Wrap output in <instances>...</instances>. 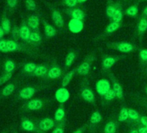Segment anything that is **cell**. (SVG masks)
I'll return each instance as SVG.
<instances>
[{
    "label": "cell",
    "instance_id": "obj_23",
    "mask_svg": "<svg viewBox=\"0 0 147 133\" xmlns=\"http://www.w3.org/2000/svg\"><path fill=\"white\" fill-rule=\"evenodd\" d=\"M76 52L74 51H69L67 53V54L66 55V58H65V68L67 69L69 66L74 63V61L76 60Z\"/></svg>",
    "mask_w": 147,
    "mask_h": 133
},
{
    "label": "cell",
    "instance_id": "obj_54",
    "mask_svg": "<svg viewBox=\"0 0 147 133\" xmlns=\"http://www.w3.org/2000/svg\"><path fill=\"white\" fill-rule=\"evenodd\" d=\"M145 93H146V94H147V86H146V87H145Z\"/></svg>",
    "mask_w": 147,
    "mask_h": 133
},
{
    "label": "cell",
    "instance_id": "obj_1",
    "mask_svg": "<svg viewBox=\"0 0 147 133\" xmlns=\"http://www.w3.org/2000/svg\"><path fill=\"white\" fill-rule=\"evenodd\" d=\"M107 47L109 48L115 49L119 52H121L123 54H129L133 52L136 48L135 46L129 42H107Z\"/></svg>",
    "mask_w": 147,
    "mask_h": 133
},
{
    "label": "cell",
    "instance_id": "obj_41",
    "mask_svg": "<svg viewBox=\"0 0 147 133\" xmlns=\"http://www.w3.org/2000/svg\"><path fill=\"white\" fill-rule=\"evenodd\" d=\"M0 51L3 53H9V48H8V44H7V40L0 39Z\"/></svg>",
    "mask_w": 147,
    "mask_h": 133
},
{
    "label": "cell",
    "instance_id": "obj_20",
    "mask_svg": "<svg viewBox=\"0 0 147 133\" xmlns=\"http://www.w3.org/2000/svg\"><path fill=\"white\" fill-rule=\"evenodd\" d=\"M48 70H49V69H48L47 66H45V65H37L35 71L33 72V74L31 75L36 76V77H43V76L47 75Z\"/></svg>",
    "mask_w": 147,
    "mask_h": 133
},
{
    "label": "cell",
    "instance_id": "obj_10",
    "mask_svg": "<svg viewBox=\"0 0 147 133\" xmlns=\"http://www.w3.org/2000/svg\"><path fill=\"white\" fill-rule=\"evenodd\" d=\"M82 97L84 100H86L88 103L94 104L95 102V96L92 89H90L88 87H83L81 92Z\"/></svg>",
    "mask_w": 147,
    "mask_h": 133
},
{
    "label": "cell",
    "instance_id": "obj_5",
    "mask_svg": "<svg viewBox=\"0 0 147 133\" xmlns=\"http://www.w3.org/2000/svg\"><path fill=\"white\" fill-rule=\"evenodd\" d=\"M68 29L70 32L74 34H78L81 33L83 29H84V23L82 20L79 19H75V18H71L70 21L68 22Z\"/></svg>",
    "mask_w": 147,
    "mask_h": 133
},
{
    "label": "cell",
    "instance_id": "obj_8",
    "mask_svg": "<svg viewBox=\"0 0 147 133\" xmlns=\"http://www.w3.org/2000/svg\"><path fill=\"white\" fill-rule=\"evenodd\" d=\"M55 97L56 99V100L61 104L67 102L70 97V93H69V91L66 88V87H61L59 88L58 90H56L55 92Z\"/></svg>",
    "mask_w": 147,
    "mask_h": 133
},
{
    "label": "cell",
    "instance_id": "obj_39",
    "mask_svg": "<svg viewBox=\"0 0 147 133\" xmlns=\"http://www.w3.org/2000/svg\"><path fill=\"white\" fill-rule=\"evenodd\" d=\"M12 77V73H5L4 75H2L0 76V86H2L3 84H5V82H7L8 81H10Z\"/></svg>",
    "mask_w": 147,
    "mask_h": 133
},
{
    "label": "cell",
    "instance_id": "obj_42",
    "mask_svg": "<svg viewBox=\"0 0 147 133\" xmlns=\"http://www.w3.org/2000/svg\"><path fill=\"white\" fill-rule=\"evenodd\" d=\"M63 4L68 8H75L79 4L78 0H63Z\"/></svg>",
    "mask_w": 147,
    "mask_h": 133
},
{
    "label": "cell",
    "instance_id": "obj_43",
    "mask_svg": "<svg viewBox=\"0 0 147 133\" xmlns=\"http://www.w3.org/2000/svg\"><path fill=\"white\" fill-rule=\"evenodd\" d=\"M138 56L143 61H147V48H142L139 50Z\"/></svg>",
    "mask_w": 147,
    "mask_h": 133
},
{
    "label": "cell",
    "instance_id": "obj_40",
    "mask_svg": "<svg viewBox=\"0 0 147 133\" xmlns=\"http://www.w3.org/2000/svg\"><path fill=\"white\" fill-rule=\"evenodd\" d=\"M128 115H129V118L131 120H138L139 119V114L138 112L134 110V109H128Z\"/></svg>",
    "mask_w": 147,
    "mask_h": 133
},
{
    "label": "cell",
    "instance_id": "obj_46",
    "mask_svg": "<svg viewBox=\"0 0 147 133\" xmlns=\"http://www.w3.org/2000/svg\"><path fill=\"white\" fill-rule=\"evenodd\" d=\"M51 133H64V129L61 127H57Z\"/></svg>",
    "mask_w": 147,
    "mask_h": 133
},
{
    "label": "cell",
    "instance_id": "obj_31",
    "mask_svg": "<svg viewBox=\"0 0 147 133\" xmlns=\"http://www.w3.org/2000/svg\"><path fill=\"white\" fill-rule=\"evenodd\" d=\"M42 37L38 31H32L30 36V42L31 43H38L42 41Z\"/></svg>",
    "mask_w": 147,
    "mask_h": 133
},
{
    "label": "cell",
    "instance_id": "obj_50",
    "mask_svg": "<svg viewBox=\"0 0 147 133\" xmlns=\"http://www.w3.org/2000/svg\"><path fill=\"white\" fill-rule=\"evenodd\" d=\"M142 17H147V5H146V6H145V7L144 8V10H143Z\"/></svg>",
    "mask_w": 147,
    "mask_h": 133
},
{
    "label": "cell",
    "instance_id": "obj_7",
    "mask_svg": "<svg viewBox=\"0 0 147 133\" xmlns=\"http://www.w3.org/2000/svg\"><path fill=\"white\" fill-rule=\"evenodd\" d=\"M66 13L71 17V18H75V19H79L82 21H84L86 18V14L84 11H82L80 8H69L66 10Z\"/></svg>",
    "mask_w": 147,
    "mask_h": 133
},
{
    "label": "cell",
    "instance_id": "obj_37",
    "mask_svg": "<svg viewBox=\"0 0 147 133\" xmlns=\"http://www.w3.org/2000/svg\"><path fill=\"white\" fill-rule=\"evenodd\" d=\"M25 5L29 11H34L36 10V4L35 0H25Z\"/></svg>",
    "mask_w": 147,
    "mask_h": 133
},
{
    "label": "cell",
    "instance_id": "obj_6",
    "mask_svg": "<svg viewBox=\"0 0 147 133\" xmlns=\"http://www.w3.org/2000/svg\"><path fill=\"white\" fill-rule=\"evenodd\" d=\"M51 18L53 20V23L55 24V25L61 30L64 27V18L62 14L60 12V11H58L57 9H53L51 11Z\"/></svg>",
    "mask_w": 147,
    "mask_h": 133
},
{
    "label": "cell",
    "instance_id": "obj_15",
    "mask_svg": "<svg viewBox=\"0 0 147 133\" xmlns=\"http://www.w3.org/2000/svg\"><path fill=\"white\" fill-rule=\"evenodd\" d=\"M55 126V121L51 118H46L42 119L38 124V129H40L42 131H47L54 128Z\"/></svg>",
    "mask_w": 147,
    "mask_h": 133
},
{
    "label": "cell",
    "instance_id": "obj_33",
    "mask_svg": "<svg viewBox=\"0 0 147 133\" xmlns=\"http://www.w3.org/2000/svg\"><path fill=\"white\" fill-rule=\"evenodd\" d=\"M101 119H102V117H101L100 112L99 111H96V112H94L92 114V116L90 118V123L92 124H94L95 125V124H99L101 121Z\"/></svg>",
    "mask_w": 147,
    "mask_h": 133
},
{
    "label": "cell",
    "instance_id": "obj_38",
    "mask_svg": "<svg viewBox=\"0 0 147 133\" xmlns=\"http://www.w3.org/2000/svg\"><path fill=\"white\" fill-rule=\"evenodd\" d=\"M103 97H104V99H105L106 100H107V101H112V100H113L114 99L117 98L116 93H115V92L113 91V88H111V89H110Z\"/></svg>",
    "mask_w": 147,
    "mask_h": 133
},
{
    "label": "cell",
    "instance_id": "obj_3",
    "mask_svg": "<svg viewBox=\"0 0 147 133\" xmlns=\"http://www.w3.org/2000/svg\"><path fill=\"white\" fill-rule=\"evenodd\" d=\"M124 56L121 55H106L102 59L101 66H102V69L103 70H108L110 69L112 66L121 58Z\"/></svg>",
    "mask_w": 147,
    "mask_h": 133
},
{
    "label": "cell",
    "instance_id": "obj_18",
    "mask_svg": "<svg viewBox=\"0 0 147 133\" xmlns=\"http://www.w3.org/2000/svg\"><path fill=\"white\" fill-rule=\"evenodd\" d=\"M42 105H43V103L39 99H31V100H30L26 104V107L30 111H37V110H40L42 107Z\"/></svg>",
    "mask_w": 147,
    "mask_h": 133
},
{
    "label": "cell",
    "instance_id": "obj_57",
    "mask_svg": "<svg viewBox=\"0 0 147 133\" xmlns=\"http://www.w3.org/2000/svg\"><path fill=\"white\" fill-rule=\"evenodd\" d=\"M14 133H16V132H14Z\"/></svg>",
    "mask_w": 147,
    "mask_h": 133
},
{
    "label": "cell",
    "instance_id": "obj_55",
    "mask_svg": "<svg viewBox=\"0 0 147 133\" xmlns=\"http://www.w3.org/2000/svg\"><path fill=\"white\" fill-rule=\"evenodd\" d=\"M143 1H147V0H143Z\"/></svg>",
    "mask_w": 147,
    "mask_h": 133
},
{
    "label": "cell",
    "instance_id": "obj_19",
    "mask_svg": "<svg viewBox=\"0 0 147 133\" xmlns=\"http://www.w3.org/2000/svg\"><path fill=\"white\" fill-rule=\"evenodd\" d=\"M121 27V23H118V22H113V21H111L107 26L106 27L105 30H104V33L105 35H112L113 34L115 31H117L119 29H120Z\"/></svg>",
    "mask_w": 147,
    "mask_h": 133
},
{
    "label": "cell",
    "instance_id": "obj_52",
    "mask_svg": "<svg viewBox=\"0 0 147 133\" xmlns=\"http://www.w3.org/2000/svg\"><path fill=\"white\" fill-rule=\"evenodd\" d=\"M130 133H139V132H138V130H131Z\"/></svg>",
    "mask_w": 147,
    "mask_h": 133
},
{
    "label": "cell",
    "instance_id": "obj_25",
    "mask_svg": "<svg viewBox=\"0 0 147 133\" xmlns=\"http://www.w3.org/2000/svg\"><path fill=\"white\" fill-rule=\"evenodd\" d=\"M124 14H125V11H123L122 6L120 5V6L117 9V11H115V13L113 14V17L111 18V21L121 23L122 20H123V17H124Z\"/></svg>",
    "mask_w": 147,
    "mask_h": 133
},
{
    "label": "cell",
    "instance_id": "obj_28",
    "mask_svg": "<svg viewBox=\"0 0 147 133\" xmlns=\"http://www.w3.org/2000/svg\"><path fill=\"white\" fill-rule=\"evenodd\" d=\"M117 129V124L114 121H109L107 123L104 128V133H115Z\"/></svg>",
    "mask_w": 147,
    "mask_h": 133
},
{
    "label": "cell",
    "instance_id": "obj_27",
    "mask_svg": "<svg viewBox=\"0 0 147 133\" xmlns=\"http://www.w3.org/2000/svg\"><path fill=\"white\" fill-rule=\"evenodd\" d=\"M1 26L5 31V33L7 35L11 32V21L9 18L7 17H3L2 21H1Z\"/></svg>",
    "mask_w": 147,
    "mask_h": 133
},
{
    "label": "cell",
    "instance_id": "obj_2",
    "mask_svg": "<svg viewBox=\"0 0 147 133\" xmlns=\"http://www.w3.org/2000/svg\"><path fill=\"white\" fill-rule=\"evenodd\" d=\"M94 60V56H89L82 63H81L77 66V71L76 72L78 73V75H80L82 76H87L90 73Z\"/></svg>",
    "mask_w": 147,
    "mask_h": 133
},
{
    "label": "cell",
    "instance_id": "obj_9",
    "mask_svg": "<svg viewBox=\"0 0 147 133\" xmlns=\"http://www.w3.org/2000/svg\"><path fill=\"white\" fill-rule=\"evenodd\" d=\"M30 28L28 26L27 23L23 22L21 26L19 27V38L24 42H30Z\"/></svg>",
    "mask_w": 147,
    "mask_h": 133
},
{
    "label": "cell",
    "instance_id": "obj_14",
    "mask_svg": "<svg viewBox=\"0 0 147 133\" xmlns=\"http://www.w3.org/2000/svg\"><path fill=\"white\" fill-rule=\"evenodd\" d=\"M27 24L30 28V30L34 31L39 30V25H40V17L37 15H31L28 17Z\"/></svg>",
    "mask_w": 147,
    "mask_h": 133
},
{
    "label": "cell",
    "instance_id": "obj_11",
    "mask_svg": "<svg viewBox=\"0 0 147 133\" xmlns=\"http://www.w3.org/2000/svg\"><path fill=\"white\" fill-rule=\"evenodd\" d=\"M137 33L138 35V36L143 37V36L145 34V32L147 31V17H140L139 20L138 21L137 24Z\"/></svg>",
    "mask_w": 147,
    "mask_h": 133
},
{
    "label": "cell",
    "instance_id": "obj_53",
    "mask_svg": "<svg viewBox=\"0 0 147 133\" xmlns=\"http://www.w3.org/2000/svg\"><path fill=\"white\" fill-rule=\"evenodd\" d=\"M87 1V0H78L79 4H82V3H85Z\"/></svg>",
    "mask_w": 147,
    "mask_h": 133
},
{
    "label": "cell",
    "instance_id": "obj_24",
    "mask_svg": "<svg viewBox=\"0 0 147 133\" xmlns=\"http://www.w3.org/2000/svg\"><path fill=\"white\" fill-rule=\"evenodd\" d=\"M138 11H139V9H138V5H130L129 7H127V8L125 9V14L127 17H133L138 16Z\"/></svg>",
    "mask_w": 147,
    "mask_h": 133
},
{
    "label": "cell",
    "instance_id": "obj_4",
    "mask_svg": "<svg viewBox=\"0 0 147 133\" xmlns=\"http://www.w3.org/2000/svg\"><path fill=\"white\" fill-rule=\"evenodd\" d=\"M95 88L97 93L100 96H104L112 87H111V83L107 79H100L96 82Z\"/></svg>",
    "mask_w": 147,
    "mask_h": 133
},
{
    "label": "cell",
    "instance_id": "obj_44",
    "mask_svg": "<svg viewBox=\"0 0 147 133\" xmlns=\"http://www.w3.org/2000/svg\"><path fill=\"white\" fill-rule=\"evenodd\" d=\"M18 0H6V4H7L8 7L11 9L16 8L18 5Z\"/></svg>",
    "mask_w": 147,
    "mask_h": 133
},
{
    "label": "cell",
    "instance_id": "obj_36",
    "mask_svg": "<svg viewBox=\"0 0 147 133\" xmlns=\"http://www.w3.org/2000/svg\"><path fill=\"white\" fill-rule=\"evenodd\" d=\"M7 44H8V48L10 52H14L19 49V45L14 40H7Z\"/></svg>",
    "mask_w": 147,
    "mask_h": 133
},
{
    "label": "cell",
    "instance_id": "obj_48",
    "mask_svg": "<svg viewBox=\"0 0 147 133\" xmlns=\"http://www.w3.org/2000/svg\"><path fill=\"white\" fill-rule=\"evenodd\" d=\"M138 130V132H139V133H147V127H146V126L139 127Z\"/></svg>",
    "mask_w": 147,
    "mask_h": 133
},
{
    "label": "cell",
    "instance_id": "obj_21",
    "mask_svg": "<svg viewBox=\"0 0 147 133\" xmlns=\"http://www.w3.org/2000/svg\"><path fill=\"white\" fill-rule=\"evenodd\" d=\"M120 6L119 4L118 3H110L107 5L106 8V15L107 17L111 20V18L113 17V14L115 13V11H117V9Z\"/></svg>",
    "mask_w": 147,
    "mask_h": 133
},
{
    "label": "cell",
    "instance_id": "obj_29",
    "mask_svg": "<svg viewBox=\"0 0 147 133\" xmlns=\"http://www.w3.org/2000/svg\"><path fill=\"white\" fill-rule=\"evenodd\" d=\"M36 64L34 63V62H28L26 64L24 65V68H23V70L24 73L26 74H30V75H32L33 72L35 71L36 68Z\"/></svg>",
    "mask_w": 147,
    "mask_h": 133
},
{
    "label": "cell",
    "instance_id": "obj_51",
    "mask_svg": "<svg viewBox=\"0 0 147 133\" xmlns=\"http://www.w3.org/2000/svg\"><path fill=\"white\" fill-rule=\"evenodd\" d=\"M5 31H4L2 26L0 25V39H2V38L4 37V35H5Z\"/></svg>",
    "mask_w": 147,
    "mask_h": 133
},
{
    "label": "cell",
    "instance_id": "obj_47",
    "mask_svg": "<svg viewBox=\"0 0 147 133\" xmlns=\"http://www.w3.org/2000/svg\"><path fill=\"white\" fill-rule=\"evenodd\" d=\"M140 121H141V123H142V124L144 126L147 127V117H144V116L140 117Z\"/></svg>",
    "mask_w": 147,
    "mask_h": 133
},
{
    "label": "cell",
    "instance_id": "obj_34",
    "mask_svg": "<svg viewBox=\"0 0 147 133\" xmlns=\"http://www.w3.org/2000/svg\"><path fill=\"white\" fill-rule=\"evenodd\" d=\"M16 68V64L11 60H7L5 63V71L6 73H12Z\"/></svg>",
    "mask_w": 147,
    "mask_h": 133
},
{
    "label": "cell",
    "instance_id": "obj_49",
    "mask_svg": "<svg viewBox=\"0 0 147 133\" xmlns=\"http://www.w3.org/2000/svg\"><path fill=\"white\" fill-rule=\"evenodd\" d=\"M85 129H86V127L85 126H82V127L79 128L78 130H76V131H74L73 133H84L85 132Z\"/></svg>",
    "mask_w": 147,
    "mask_h": 133
},
{
    "label": "cell",
    "instance_id": "obj_30",
    "mask_svg": "<svg viewBox=\"0 0 147 133\" xmlns=\"http://www.w3.org/2000/svg\"><path fill=\"white\" fill-rule=\"evenodd\" d=\"M128 118H129L128 109H127L125 106H123V107L120 109V111H119L118 119H119V121H120V122H125V121H126Z\"/></svg>",
    "mask_w": 147,
    "mask_h": 133
},
{
    "label": "cell",
    "instance_id": "obj_17",
    "mask_svg": "<svg viewBox=\"0 0 147 133\" xmlns=\"http://www.w3.org/2000/svg\"><path fill=\"white\" fill-rule=\"evenodd\" d=\"M112 76V81H113V91L115 92V93H116V96H117V98L118 99H122L123 98H124V92H123V88H122V87H121V85L116 81V79L114 78V76L112 75H111Z\"/></svg>",
    "mask_w": 147,
    "mask_h": 133
},
{
    "label": "cell",
    "instance_id": "obj_22",
    "mask_svg": "<svg viewBox=\"0 0 147 133\" xmlns=\"http://www.w3.org/2000/svg\"><path fill=\"white\" fill-rule=\"evenodd\" d=\"M76 71H77V68L72 69L71 71H68V72L63 76V78H62V80H61V85L62 87H66L70 83V81H71V80H72L74 75H75V73H76Z\"/></svg>",
    "mask_w": 147,
    "mask_h": 133
},
{
    "label": "cell",
    "instance_id": "obj_13",
    "mask_svg": "<svg viewBox=\"0 0 147 133\" xmlns=\"http://www.w3.org/2000/svg\"><path fill=\"white\" fill-rule=\"evenodd\" d=\"M61 74H62V70L61 69L58 65H53L51 68L48 70V73H47V77L49 79H57V78H60L61 76Z\"/></svg>",
    "mask_w": 147,
    "mask_h": 133
},
{
    "label": "cell",
    "instance_id": "obj_16",
    "mask_svg": "<svg viewBox=\"0 0 147 133\" xmlns=\"http://www.w3.org/2000/svg\"><path fill=\"white\" fill-rule=\"evenodd\" d=\"M43 28H44V35H45L46 38L49 39V38H53L56 36V33H57L56 29L53 25L49 24L45 20H43Z\"/></svg>",
    "mask_w": 147,
    "mask_h": 133
},
{
    "label": "cell",
    "instance_id": "obj_32",
    "mask_svg": "<svg viewBox=\"0 0 147 133\" xmlns=\"http://www.w3.org/2000/svg\"><path fill=\"white\" fill-rule=\"evenodd\" d=\"M65 117V110L62 106H60L55 112V120L57 122L61 121Z\"/></svg>",
    "mask_w": 147,
    "mask_h": 133
},
{
    "label": "cell",
    "instance_id": "obj_26",
    "mask_svg": "<svg viewBox=\"0 0 147 133\" xmlns=\"http://www.w3.org/2000/svg\"><path fill=\"white\" fill-rule=\"evenodd\" d=\"M21 126L24 130L27 131H35L36 130V126L35 124L29 119H24L21 123Z\"/></svg>",
    "mask_w": 147,
    "mask_h": 133
},
{
    "label": "cell",
    "instance_id": "obj_35",
    "mask_svg": "<svg viewBox=\"0 0 147 133\" xmlns=\"http://www.w3.org/2000/svg\"><path fill=\"white\" fill-rule=\"evenodd\" d=\"M14 90H15V85L14 84H9L4 87V89L2 90V94L4 97H8L14 92Z\"/></svg>",
    "mask_w": 147,
    "mask_h": 133
},
{
    "label": "cell",
    "instance_id": "obj_56",
    "mask_svg": "<svg viewBox=\"0 0 147 133\" xmlns=\"http://www.w3.org/2000/svg\"><path fill=\"white\" fill-rule=\"evenodd\" d=\"M2 133H5V132H2Z\"/></svg>",
    "mask_w": 147,
    "mask_h": 133
},
{
    "label": "cell",
    "instance_id": "obj_45",
    "mask_svg": "<svg viewBox=\"0 0 147 133\" xmlns=\"http://www.w3.org/2000/svg\"><path fill=\"white\" fill-rule=\"evenodd\" d=\"M12 36H13V38H15V39H18V37H19V29L17 27V26H15L14 28H13V30H12Z\"/></svg>",
    "mask_w": 147,
    "mask_h": 133
},
{
    "label": "cell",
    "instance_id": "obj_12",
    "mask_svg": "<svg viewBox=\"0 0 147 133\" xmlns=\"http://www.w3.org/2000/svg\"><path fill=\"white\" fill-rule=\"evenodd\" d=\"M36 92V89L33 87H24L19 92V98H21L22 99H25V100L30 99L35 95Z\"/></svg>",
    "mask_w": 147,
    "mask_h": 133
}]
</instances>
